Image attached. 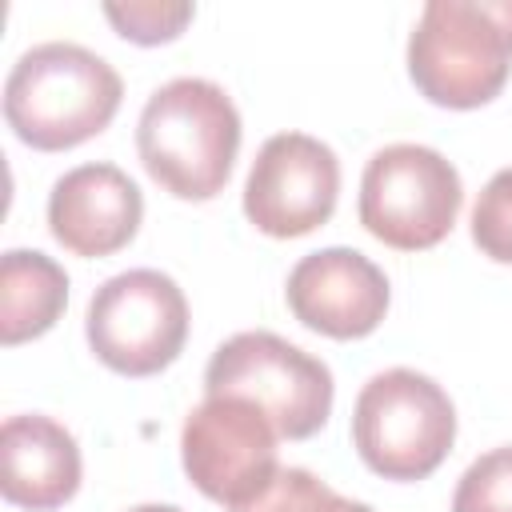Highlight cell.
I'll list each match as a JSON object with an SVG mask.
<instances>
[{
  "mask_svg": "<svg viewBox=\"0 0 512 512\" xmlns=\"http://www.w3.org/2000/svg\"><path fill=\"white\" fill-rule=\"evenodd\" d=\"M120 72L84 44H32L4 80L8 128L40 152H64L104 132L120 108Z\"/></svg>",
  "mask_w": 512,
  "mask_h": 512,
  "instance_id": "6da1fadb",
  "label": "cell"
},
{
  "mask_svg": "<svg viewBox=\"0 0 512 512\" xmlns=\"http://www.w3.org/2000/svg\"><path fill=\"white\" fill-rule=\"evenodd\" d=\"M136 152L148 176L180 200H212L240 152V112L232 96L204 76L160 84L136 124Z\"/></svg>",
  "mask_w": 512,
  "mask_h": 512,
  "instance_id": "7a4b0ae2",
  "label": "cell"
},
{
  "mask_svg": "<svg viewBox=\"0 0 512 512\" xmlns=\"http://www.w3.org/2000/svg\"><path fill=\"white\" fill-rule=\"evenodd\" d=\"M512 72V0H428L408 36V76L440 108H480Z\"/></svg>",
  "mask_w": 512,
  "mask_h": 512,
  "instance_id": "3957f363",
  "label": "cell"
},
{
  "mask_svg": "<svg viewBox=\"0 0 512 512\" xmlns=\"http://www.w3.org/2000/svg\"><path fill=\"white\" fill-rule=\"evenodd\" d=\"M456 440V408L448 392L416 372H376L352 408V444L384 480H424L440 468Z\"/></svg>",
  "mask_w": 512,
  "mask_h": 512,
  "instance_id": "277c9868",
  "label": "cell"
},
{
  "mask_svg": "<svg viewBox=\"0 0 512 512\" xmlns=\"http://www.w3.org/2000/svg\"><path fill=\"white\" fill-rule=\"evenodd\" d=\"M204 388L208 396L252 400L288 440L316 436L332 412L328 364L276 332H236L224 340L204 368Z\"/></svg>",
  "mask_w": 512,
  "mask_h": 512,
  "instance_id": "5b68a950",
  "label": "cell"
},
{
  "mask_svg": "<svg viewBox=\"0 0 512 512\" xmlns=\"http://www.w3.org/2000/svg\"><path fill=\"white\" fill-rule=\"evenodd\" d=\"M460 172L428 144H388L360 176V224L400 252L440 244L460 216Z\"/></svg>",
  "mask_w": 512,
  "mask_h": 512,
  "instance_id": "8992f818",
  "label": "cell"
},
{
  "mask_svg": "<svg viewBox=\"0 0 512 512\" xmlns=\"http://www.w3.org/2000/svg\"><path fill=\"white\" fill-rule=\"evenodd\" d=\"M84 332L96 360L112 372L152 376L168 368L188 340V300L172 276L128 268L92 292Z\"/></svg>",
  "mask_w": 512,
  "mask_h": 512,
  "instance_id": "52a82bcc",
  "label": "cell"
},
{
  "mask_svg": "<svg viewBox=\"0 0 512 512\" xmlns=\"http://www.w3.org/2000/svg\"><path fill=\"white\" fill-rule=\"evenodd\" d=\"M276 428L244 396H208L196 404L180 432L188 480L216 504L240 508L256 500L280 472Z\"/></svg>",
  "mask_w": 512,
  "mask_h": 512,
  "instance_id": "ba28073f",
  "label": "cell"
},
{
  "mask_svg": "<svg viewBox=\"0 0 512 512\" xmlns=\"http://www.w3.org/2000/svg\"><path fill=\"white\" fill-rule=\"evenodd\" d=\"M340 196L336 152L308 132H276L260 144L244 180V216L276 240L328 224Z\"/></svg>",
  "mask_w": 512,
  "mask_h": 512,
  "instance_id": "9c48e42d",
  "label": "cell"
},
{
  "mask_svg": "<svg viewBox=\"0 0 512 512\" xmlns=\"http://www.w3.org/2000/svg\"><path fill=\"white\" fill-rule=\"evenodd\" d=\"M292 316L332 340H360L380 328L388 312V276L356 248H320L288 272Z\"/></svg>",
  "mask_w": 512,
  "mask_h": 512,
  "instance_id": "30bf717a",
  "label": "cell"
},
{
  "mask_svg": "<svg viewBox=\"0 0 512 512\" xmlns=\"http://www.w3.org/2000/svg\"><path fill=\"white\" fill-rule=\"evenodd\" d=\"M144 216V196L116 164H80L48 192V228L76 256L120 252Z\"/></svg>",
  "mask_w": 512,
  "mask_h": 512,
  "instance_id": "8fae6325",
  "label": "cell"
},
{
  "mask_svg": "<svg viewBox=\"0 0 512 512\" xmlns=\"http://www.w3.org/2000/svg\"><path fill=\"white\" fill-rule=\"evenodd\" d=\"M80 488L76 436L52 416H8L0 428V492L8 504L48 512Z\"/></svg>",
  "mask_w": 512,
  "mask_h": 512,
  "instance_id": "7c38bea8",
  "label": "cell"
},
{
  "mask_svg": "<svg viewBox=\"0 0 512 512\" xmlns=\"http://www.w3.org/2000/svg\"><path fill=\"white\" fill-rule=\"evenodd\" d=\"M68 304V276L64 268L28 248H12L0 260V340L24 344L32 336H44Z\"/></svg>",
  "mask_w": 512,
  "mask_h": 512,
  "instance_id": "4fadbf2b",
  "label": "cell"
},
{
  "mask_svg": "<svg viewBox=\"0 0 512 512\" xmlns=\"http://www.w3.org/2000/svg\"><path fill=\"white\" fill-rule=\"evenodd\" d=\"M232 512H372V508L332 492L308 468H280L276 480L256 500H248V504H240Z\"/></svg>",
  "mask_w": 512,
  "mask_h": 512,
  "instance_id": "5bb4252c",
  "label": "cell"
},
{
  "mask_svg": "<svg viewBox=\"0 0 512 512\" xmlns=\"http://www.w3.org/2000/svg\"><path fill=\"white\" fill-rule=\"evenodd\" d=\"M452 512H512V444L476 456L456 492Z\"/></svg>",
  "mask_w": 512,
  "mask_h": 512,
  "instance_id": "9a60e30c",
  "label": "cell"
},
{
  "mask_svg": "<svg viewBox=\"0 0 512 512\" xmlns=\"http://www.w3.org/2000/svg\"><path fill=\"white\" fill-rule=\"evenodd\" d=\"M104 16L124 40L136 44H164L184 32L192 20V4L184 0H132V4H104Z\"/></svg>",
  "mask_w": 512,
  "mask_h": 512,
  "instance_id": "2e32d148",
  "label": "cell"
},
{
  "mask_svg": "<svg viewBox=\"0 0 512 512\" xmlns=\"http://www.w3.org/2000/svg\"><path fill=\"white\" fill-rule=\"evenodd\" d=\"M472 240L484 256L512 264V168H500L476 196Z\"/></svg>",
  "mask_w": 512,
  "mask_h": 512,
  "instance_id": "e0dca14e",
  "label": "cell"
},
{
  "mask_svg": "<svg viewBox=\"0 0 512 512\" xmlns=\"http://www.w3.org/2000/svg\"><path fill=\"white\" fill-rule=\"evenodd\" d=\"M128 512H184V508H176V504H136Z\"/></svg>",
  "mask_w": 512,
  "mask_h": 512,
  "instance_id": "ac0fdd59",
  "label": "cell"
}]
</instances>
